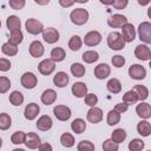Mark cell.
<instances>
[{"mask_svg": "<svg viewBox=\"0 0 151 151\" xmlns=\"http://www.w3.org/2000/svg\"><path fill=\"white\" fill-rule=\"evenodd\" d=\"M39 111H40V107L38 106V104H35V103H31V104H28V105L25 107L24 116H25L26 119H28V120H33V119L37 118Z\"/></svg>", "mask_w": 151, "mask_h": 151, "instance_id": "16", "label": "cell"}, {"mask_svg": "<svg viewBox=\"0 0 151 151\" xmlns=\"http://www.w3.org/2000/svg\"><path fill=\"white\" fill-rule=\"evenodd\" d=\"M1 51L4 54L11 57V55H15L18 53V47H17V45H13L11 42H5L1 47Z\"/></svg>", "mask_w": 151, "mask_h": 151, "instance_id": "35", "label": "cell"}, {"mask_svg": "<svg viewBox=\"0 0 151 151\" xmlns=\"http://www.w3.org/2000/svg\"><path fill=\"white\" fill-rule=\"evenodd\" d=\"M71 129L73 130V132L76 133H83L86 129V123L84 119L81 118H77L71 123Z\"/></svg>", "mask_w": 151, "mask_h": 151, "instance_id": "26", "label": "cell"}, {"mask_svg": "<svg viewBox=\"0 0 151 151\" xmlns=\"http://www.w3.org/2000/svg\"><path fill=\"white\" fill-rule=\"evenodd\" d=\"M81 44H83V41L79 35H72L68 41V47L71 51H78V50H80Z\"/></svg>", "mask_w": 151, "mask_h": 151, "instance_id": "36", "label": "cell"}, {"mask_svg": "<svg viewBox=\"0 0 151 151\" xmlns=\"http://www.w3.org/2000/svg\"><path fill=\"white\" fill-rule=\"evenodd\" d=\"M9 67H11V61L5 59V58H1L0 59V71L6 72L9 70Z\"/></svg>", "mask_w": 151, "mask_h": 151, "instance_id": "50", "label": "cell"}, {"mask_svg": "<svg viewBox=\"0 0 151 151\" xmlns=\"http://www.w3.org/2000/svg\"><path fill=\"white\" fill-rule=\"evenodd\" d=\"M57 99V92L52 88H47L42 92L41 94V101L45 104V105H51Z\"/></svg>", "mask_w": 151, "mask_h": 151, "instance_id": "21", "label": "cell"}, {"mask_svg": "<svg viewBox=\"0 0 151 151\" xmlns=\"http://www.w3.org/2000/svg\"><path fill=\"white\" fill-rule=\"evenodd\" d=\"M70 19L74 25H78V26L84 25L88 20V12L84 8H76L71 12Z\"/></svg>", "mask_w": 151, "mask_h": 151, "instance_id": "2", "label": "cell"}, {"mask_svg": "<svg viewBox=\"0 0 151 151\" xmlns=\"http://www.w3.org/2000/svg\"><path fill=\"white\" fill-rule=\"evenodd\" d=\"M111 61H112V65H113L114 67H122V66H124V64H125V58L122 57V55H114V57L111 59Z\"/></svg>", "mask_w": 151, "mask_h": 151, "instance_id": "48", "label": "cell"}, {"mask_svg": "<svg viewBox=\"0 0 151 151\" xmlns=\"http://www.w3.org/2000/svg\"><path fill=\"white\" fill-rule=\"evenodd\" d=\"M88 0H76V2H79V4H85V2H87Z\"/></svg>", "mask_w": 151, "mask_h": 151, "instance_id": "58", "label": "cell"}, {"mask_svg": "<svg viewBox=\"0 0 151 151\" xmlns=\"http://www.w3.org/2000/svg\"><path fill=\"white\" fill-rule=\"evenodd\" d=\"M138 100H139V99H138V94L136 93V91H134L133 88L130 90V91H127V92H125V94L123 96V101H125V103L129 104V105L136 104Z\"/></svg>", "mask_w": 151, "mask_h": 151, "instance_id": "29", "label": "cell"}, {"mask_svg": "<svg viewBox=\"0 0 151 151\" xmlns=\"http://www.w3.org/2000/svg\"><path fill=\"white\" fill-rule=\"evenodd\" d=\"M127 2H129V0H113V7L116 8V9H124L126 6H127Z\"/></svg>", "mask_w": 151, "mask_h": 151, "instance_id": "49", "label": "cell"}, {"mask_svg": "<svg viewBox=\"0 0 151 151\" xmlns=\"http://www.w3.org/2000/svg\"><path fill=\"white\" fill-rule=\"evenodd\" d=\"M71 73H72L74 77L80 78V77H83V76L85 74V67H84L81 64H79V63H74V64H72V66H71Z\"/></svg>", "mask_w": 151, "mask_h": 151, "instance_id": "38", "label": "cell"}, {"mask_svg": "<svg viewBox=\"0 0 151 151\" xmlns=\"http://www.w3.org/2000/svg\"><path fill=\"white\" fill-rule=\"evenodd\" d=\"M127 109H129V104H126L125 101L119 103V104H117V105L114 106V110H117L119 113H124V112H126Z\"/></svg>", "mask_w": 151, "mask_h": 151, "instance_id": "51", "label": "cell"}, {"mask_svg": "<svg viewBox=\"0 0 151 151\" xmlns=\"http://www.w3.org/2000/svg\"><path fill=\"white\" fill-rule=\"evenodd\" d=\"M144 149V142L142 139H132L129 144V150L130 151H139V150H143Z\"/></svg>", "mask_w": 151, "mask_h": 151, "instance_id": "42", "label": "cell"}, {"mask_svg": "<svg viewBox=\"0 0 151 151\" xmlns=\"http://www.w3.org/2000/svg\"><path fill=\"white\" fill-rule=\"evenodd\" d=\"M103 119V111L99 107L96 106H91V109L87 111V120L92 124H97L99 122H101Z\"/></svg>", "mask_w": 151, "mask_h": 151, "instance_id": "11", "label": "cell"}, {"mask_svg": "<svg viewBox=\"0 0 151 151\" xmlns=\"http://www.w3.org/2000/svg\"><path fill=\"white\" fill-rule=\"evenodd\" d=\"M11 87V81L6 77L0 78V93H6Z\"/></svg>", "mask_w": 151, "mask_h": 151, "instance_id": "45", "label": "cell"}, {"mask_svg": "<svg viewBox=\"0 0 151 151\" xmlns=\"http://www.w3.org/2000/svg\"><path fill=\"white\" fill-rule=\"evenodd\" d=\"M106 87L111 93H119L122 91V84L117 78L110 79L107 81V84H106Z\"/></svg>", "mask_w": 151, "mask_h": 151, "instance_id": "27", "label": "cell"}, {"mask_svg": "<svg viewBox=\"0 0 151 151\" xmlns=\"http://www.w3.org/2000/svg\"><path fill=\"white\" fill-rule=\"evenodd\" d=\"M111 73V68L107 64H99L98 66H96L94 68V77L97 79H106Z\"/></svg>", "mask_w": 151, "mask_h": 151, "instance_id": "15", "label": "cell"}, {"mask_svg": "<svg viewBox=\"0 0 151 151\" xmlns=\"http://www.w3.org/2000/svg\"><path fill=\"white\" fill-rule=\"evenodd\" d=\"M149 66H150V68H151V60H150V64H149Z\"/></svg>", "mask_w": 151, "mask_h": 151, "instance_id": "59", "label": "cell"}, {"mask_svg": "<svg viewBox=\"0 0 151 151\" xmlns=\"http://www.w3.org/2000/svg\"><path fill=\"white\" fill-rule=\"evenodd\" d=\"M147 17L151 19V6L149 7V9H147Z\"/></svg>", "mask_w": 151, "mask_h": 151, "instance_id": "57", "label": "cell"}, {"mask_svg": "<svg viewBox=\"0 0 151 151\" xmlns=\"http://www.w3.org/2000/svg\"><path fill=\"white\" fill-rule=\"evenodd\" d=\"M53 83L58 87H65L68 84V76L63 71L57 72V74L53 78Z\"/></svg>", "mask_w": 151, "mask_h": 151, "instance_id": "23", "label": "cell"}, {"mask_svg": "<svg viewBox=\"0 0 151 151\" xmlns=\"http://www.w3.org/2000/svg\"><path fill=\"white\" fill-rule=\"evenodd\" d=\"M26 133L25 132H22V131H17V132H14L13 134H12V137H11V142L13 143V144H22V143H25L26 142Z\"/></svg>", "mask_w": 151, "mask_h": 151, "instance_id": "40", "label": "cell"}, {"mask_svg": "<svg viewBox=\"0 0 151 151\" xmlns=\"http://www.w3.org/2000/svg\"><path fill=\"white\" fill-rule=\"evenodd\" d=\"M134 55H136L139 60H143V61L149 60V59H151V50H150L146 45L140 44V45H138V46L136 47V50H134Z\"/></svg>", "mask_w": 151, "mask_h": 151, "instance_id": "13", "label": "cell"}, {"mask_svg": "<svg viewBox=\"0 0 151 151\" xmlns=\"http://www.w3.org/2000/svg\"><path fill=\"white\" fill-rule=\"evenodd\" d=\"M24 101V96L20 91H13L9 94V103L14 106H20Z\"/></svg>", "mask_w": 151, "mask_h": 151, "instance_id": "28", "label": "cell"}, {"mask_svg": "<svg viewBox=\"0 0 151 151\" xmlns=\"http://www.w3.org/2000/svg\"><path fill=\"white\" fill-rule=\"evenodd\" d=\"M103 150L104 151H117L118 150V143L113 142L112 139H106L103 143Z\"/></svg>", "mask_w": 151, "mask_h": 151, "instance_id": "43", "label": "cell"}, {"mask_svg": "<svg viewBox=\"0 0 151 151\" xmlns=\"http://www.w3.org/2000/svg\"><path fill=\"white\" fill-rule=\"evenodd\" d=\"M99 1L104 5H112L113 4V0H99Z\"/></svg>", "mask_w": 151, "mask_h": 151, "instance_id": "56", "label": "cell"}, {"mask_svg": "<svg viewBox=\"0 0 151 151\" xmlns=\"http://www.w3.org/2000/svg\"><path fill=\"white\" fill-rule=\"evenodd\" d=\"M133 90L136 91V93L138 94V99L139 100H145L149 97V90L147 87H145L144 85H136L133 87Z\"/></svg>", "mask_w": 151, "mask_h": 151, "instance_id": "39", "label": "cell"}, {"mask_svg": "<svg viewBox=\"0 0 151 151\" xmlns=\"http://www.w3.org/2000/svg\"><path fill=\"white\" fill-rule=\"evenodd\" d=\"M25 144H26V146L28 147V149H39V146H40V137L37 134V133H34V132H29L27 136H26V142H25Z\"/></svg>", "mask_w": 151, "mask_h": 151, "instance_id": "17", "label": "cell"}, {"mask_svg": "<svg viewBox=\"0 0 151 151\" xmlns=\"http://www.w3.org/2000/svg\"><path fill=\"white\" fill-rule=\"evenodd\" d=\"M6 26L8 28V31H17V29H20L21 27V21L20 19L17 17V15H9L6 20Z\"/></svg>", "mask_w": 151, "mask_h": 151, "instance_id": "24", "label": "cell"}, {"mask_svg": "<svg viewBox=\"0 0 151 151\" xmlns=\"http://www.w3.org/2000/svg\"><path fill=\"white\" fill-rule=\"evenodd\" d=\"M22 38H24V35H22V32H21L20 29L12 31V32H11V35H9V39H8V42H11V44L18 46L19 44H21Z\"/></svg>", "mask_w": 151, "mask_h": 151, "instance_id": "34", "label": "cell"}, {"mask_svg": "<svg viewBox=\"0 0 151 151\" xmlns=\"http://www.w3.org/2000/svg\"><path fill=\"white\" fill-rule=\"evenodd\" d=\"M100 41H101V34L98 31H91L84 38V42L87 46H96Z\"/></svg>", "mask_w": 151, "mask_h": 151, "instance_id": "14", "label": "cell"}, {"mask_svg": "<svg viewBox=\"0 0 151 151\" xmlns=\"http://www.w3.org/2000/svg\"><path fill=\"white\" fill-rule=\"evenodd\" d=\"M81 58H83V60H84L85 63L92 64V63H94V61H97V60L99 59V54H98V52H96V51H86V52L83 53Z\"/></svg>", "mask_w": 151, "mask_h": 151, "instance_id": "32", "label": "cell"}, {"mask_svg": "<svg viewBox=\"0 0 151 151\" xmlns=\"http://www.w3.org/2000/svg\"><path fill=\"white\" fill-rule=\"evenodd\" d=\"M29 54L34 58H39L44 54V46L39 40H35L29 45Z\"/></svg>", "mask_w": 151, "mask_h": 151, "instance_id": "22", "label": "cell"}, {"mask_svg": "<svg viewBox=\"0 0 151 151\" xmlns=\"http://www.w3.org/2000/svg\"><path fill=\"white\" fill-rule=\"evenodd\" d=\"M106 120H107V124L110 126H113V125H116V124L119 123V120H120V113L117 110H111L107 113V119Z\"/></svg>", "mask_w": 151, "mask_h": 151, "instance_id": "33", "label": "cell"}, {"mask_svg": "<svg viewBox=\"0 0 151 151\" xmlns=\"http://www.w3.org/2000/svg\"><path fill=\"white\" fill-rule=\"evenodd\" d=\"M125 138H126V132H125L124 129H116L112 132V134H111V139L113 142L118 143V144L119 143H123L125 140Z\"/></svg>", "mask_w": 151, "mask_h": 151, "instance_id": "30", "label": "cell"}, {"mask_svg": "<svg viewBox=\"0 0 151 151\" xmlns=\"http://www.w3.org/2000/svg\"><path fill=\"white\" fill-rule=\"evenodd\" d=\"M42 38L47 44H54L59 40V32L53 27L45 28L42 32Z\"/></svg>", "mask_w": 151, "mask_h": 151, "instance_id": "12", "label": "cell"}, {"mask_svg": "<svg viewBox=\"0 0 151 151\" xmlns=\"http://www.w3.org/2000/svg\"><path fill=\"white\" fill-rule=\"evenodd\" d=\"M125 40L123 38V34L122 33H118V32H112L109 34L107 37V45L111 50L113 51H119V50H123L125 47Z\"/></svg>", "mask_w": 151, "mask_h": 151, "instance_id": "1", "label": "cell"}, {"mask_svg": "<svg viewBox=\"0 0 151 151\" xmlns=\"http://www.w3.org/2000/svg\"><path fill=\"white\" fill-rule=\"evenodd\" d=\"M137 131L140 136L143 137H147L151 134V124L146 120H142L140 123H138L137 125Z\"/></svg>", "mask_w": 151, "mask_h": 151, "instance_id": "25", "label": "cell"}, {"mask_svg": "<svg viewBox=\"0 0 151 151\" xmlns=\"http://www.w3.org/2000/svg\"><path fill=\"white\" fill-rule=\"evenodd\" d=\"M129 76L132 79L142 80V79H144L146 77V70H145L144 66H142L139 64H133L129 68Z\"/></svg>", "mask_w": 151, "mask_h": 151, "instance_id": "6", "label": "cell"}, {"mask_svg": "<svg viewBox=\"0 0 151 151\" xmlns=\"http://www.w3.org/2000/svg\"><path fill=\"white\" fill-rule=\"evenodd\" d=\"M12 125V119L7 113H1L0 114V129L1 130H7Z\"/></svg>", "mask_w": 151, "mask_h": 151, "instance_id": "41", "label": "cell"}, {"mask_svg": "<svg viewBox=\"0 0 151 151\" xmlns=\"http://www.w3.org/2000/svg\"><path fill=\"white\" fill-rule=\"evenodd\" d=\"M72 93L74 97L77 98H81V97H85L87 94V86L81 83V81H78V83H74L73 86H72Z\"/></svg>", "mask_w": 151, "mask_h": 151, "instance_id": "20", "label": "cell"}, {"mask_svg": "<svg viewBox=\"0 0 151 151\" xmlns=\"http://www.w3.org/2000/svg\"><path fill=\"white\" fill-rule=\"evenodd\" d=\"M39 150H40V151H52V145H51V144H48V143L40 144Z\"/></svg>", "mask_w": 151, "mask_h": 151, "instance_id": "53", "label": "cell"}, {"mask_svg": "<svg viewBox=\"0 0 151 151\" xmlns=\"http://www.w3.org/2000/svg\"><path fill=\"white\" fill-rule=\"evenodd\" d=\"M34 1H35V4H38V5H40V6L48 5V2H50V0H34Z\"/></svg>", "mask_w": 151, "mask_h": 151, "instance_id": "54", "label": "cell"}, {"mask_svg": "<svg viewBox=\"0 0 151 151\" xmlns=\"http://www.w3.org/2000/svg\"><path fill=\"white\" fill-rule=\"evenodd\" d=\"M66 57V53L65 51L61 48V47H55L51 51V59H53L54 61H63Z\"/></svg>", "mask_w": 151, "mask_h": 151, "instance_id": "31", "label": "cell"}, {"mask_svg": "<svg viewBox=\"0 0 151 151\" xmlns=\"http://www.w3.org/2000/svg\"><path fill=\"white\" fill-rule=\"evenodd\" d=\"M52 124H53V122H52L51 117L47 116V114H44V116H41V117L38 119V122H37V127H38V130H40V131H48V130L52 127Z\"/></svg>", "mask_w": 151, "mask_h": 151, "instance_id": "19", "label": "cell"}, {"mask_svg": "<svg viewBox=\"0 0 151 151\" xmlns=\"http://www.w3.org/2000/svg\"><path fill=\"white\" fill-rule=\"evenodd\" d=\"M25 28H26V31H27L29 34H34V35H37V34H39V33H42L44 29H45V28H44V25H42L39 20L33 19V18L26 20V22H25Z\"/></svg>", "mask_w": 151, "mask_h": 151, "instance_id": "4", "label": "cell"}, {"mask_svg": "<svg viewBox=\"0 0 151 151\" xmlns=\"http://www.w3.org/2000/svg\"><path fill=\"white\" fill-rule=\"evenodd\" d=\"M60 143L63 146L65 147H72L74 145V138L71 133H63L61 137H60Z\"/></svg>", "mask_w": 151, "mask_h": 151, "instance_id": "37", "label": "cell"}, {"mask_svg": "<svg viewBox=\"0 0 151 151\" xmlns=\"http://www.w3.org/2000/svg\"><path fill=\"white\" fill-rule=\"evenodd\" d=\"M122 34H123V38L126 42H132L136 38V29L133 27L132 24H129L126 22L123 27H122Z\"/></svg>", "mask_w": 151, "mask_h": 151, "instance_id": "10", "label": "cell"}, {"mask_svg": "<svg viewBox=\"0 0 151 151\" xmlns=\"http://www.w3.org/2000/svg\"><path fill=\"white\" fill-rule=\"evenodd\" d=\"M138 34L140 41L145 44H151V22L144 21L138 26Z\"/></svg>", "mask_w": 151, "mask_h": 151, "instance_id": "3", "label": "cell"}, {"mask_svg": "<svg viewBox=\"0 0 151 151\" xmlns=\"http://www.w3.org/2000/svg\"><path fill=\"white\" fill-rule=\"evenodd\" d=\"M127 22L126 17H124L123 14H113L107 19V25L112 28H119L123 27L125 24Z\"/></svg>", "mask_w": 151, "mask_h": 151, "instance_id": "9", "label": "cell"}, {"mask_svg": "<svg viewBox=\"0 0 151 151\" xmlns=\"http://www.w3.org/2000/svg\"><path fill=\"white\" fill-rule=\"evenodd\" d=\"M20 83L21 85L27 88V90H32L37 86V83H38V79H37V76L32 72H25L22 76H21V79H20Z\"/></svg>", "mask_w": 151, "mask_h": 151, "instance_id": "5", "label": "cell"}, {"mask_svg": "<svg viewBox=\"0 0 151 151\" xmlns=\"http://www.w3.org/2000/svg\"><path fill=\"white\" fill-rule=\"evenodd\" d=\"M136 112L137 114L143 118V119H147L151 117V105L147 103H140L137 105L136 107Z\"/></svg>", "mask_w": 151, "mask_h": 151, "instance_id": "18", "label": "cell"}, {"mask_svg": "<svg viewBox=\"0 0 151 151\" xmlns=\"http://www.w3.org/2000/svg\"><path fill=\"white\" fill-rule=\"evenodd\" d=\"M77 149L79 151H92V150H94V145L88 140H81L78 144Z\"/></svg>", "mask_w": 151, "mask_h": 151, "instance_id": "44", "label": "cell"}, {"mask_svg": "<svg viewBox=\"0 0 151 151\" xmlns=\"http://www.w3.org/2000/svg\"><path fill=\"white\" fill-rule=\"evenodd\" d=\"M9 6L15 9V11H19V9H22L24 6H25V0H9L8 1Z\"/></svg>", "mask_w": 151, "mask_h": 151, "instance_id": "47", "label": "cell"}, {"mask_svg": "<svg viewBox=\"0 0 151 151\" xmlns=\"http://www.w3.org/2000/svg\"><path fill=\"white\" fill-rule=\"evenodd\" d=\"M149 2H150V0H138V4L140 6H146Z\"/></svg>", "mask_w": 151, "mask_h": 151, "instance_id": "55", "label": "cell"}, {"mask_svg": "<svg viewBox=\"0 0 151 151\" xmlns=\"http://www.w3.org/2000/svg\"><path fill=\"white\" fill-rule=\"evenodd\" d=\"M74 2H76V0H59L60 6H61V7H65V8L71 7V6H72Z\"/></svg>", "mask_w": 151, "mask_h": 151, "instance_id": "52", "label": "cell"}, {"mask_svg": "<svg viewBox=\"0 0 151 151\" xmlns=\"http://www.w3.org/2000/svg\"><path fill=\"white\" fill-rule=\"evenodd\" d=\"M55 68V61L53 59H45L42 61H40V64L38 65V70L41 74L44 76H48L51 74Z\"/></svg>", "mask_w": 151, "mask_h": 151, "instance_id": "8", "label": "cell"}, {"mask_svg": "<svg viewBox=\"0 0 151 151\" xmlns=\"http://www.w3.org/2000/svg\"><path fill=\"white\" fill-rule=\"evenodd\" d=\"M98 103V97L94 93H88L85 96V104L88 106H96V104Z\"/></svg>", "mask_w": 151, "mask_h": 151, "instance_id": "46", "label": "cell"}, {"mask_svg": "<svg viewBox=\"0 0 151 151\" xmlns=\"http://www.w3.org/2000/svg\"><path fill=\"white\" fill-rule=\"evenodd\" d=\"M53 113H54L55 118L61 122H66L71 117V110L68 106H65V105H57L53 109Z\"/></svg>", "mask_w": 151, "mask_h": 151, "instance_id": "7", "label": "cell"}]
</instances>
